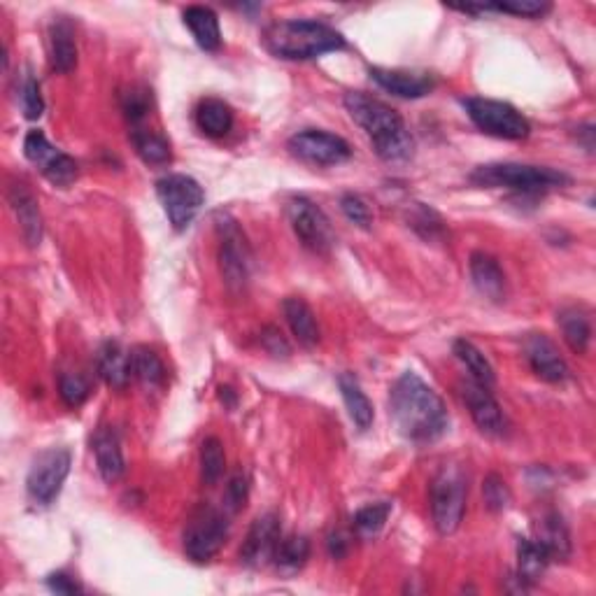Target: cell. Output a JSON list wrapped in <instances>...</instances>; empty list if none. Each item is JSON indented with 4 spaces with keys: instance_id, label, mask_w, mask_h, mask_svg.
I'll list each match as a JSON object with an SVG mask.
<instances>
[{
    "instance_id": "1",
    "label": "cell",
    "mask_w": 596,
    "mask_h": 596,
    "mask_svg": "<svg viewBox=\"0 0 596 596\" xmlns=\"http://www.w3.org/2000/svg\"><path fill=\"white\" fill-rule=\"evenodd\" d=\"M396 427L408 441L434 443L445 434L450 415L441 396L420 375L403 373L389 396Z\"/></svg>"
},
{
    "instance_id": "2",
    "label": "cell",
    "mask_w": 596,
    "mask_h": 596,
    "mask_svg": "<svg viewBox=\"0 0 596 596\" xmlns=\"http://www.w3.org/2000/svg\"><path fill=\"white\" fill-rule=\"evenodd\" d=\"M343 103L354 124H359L366 131V136L371 138L375 154L380 159L408 161L413 156L415 140L410 136L403 117L392 105L368 96L364 91H350V94H345Z\"/></svg>"
},
{
    "instance_id": "3",
    "label": "cell",
    "mask_w": 596,
    "mask_h": 596,
    "mask_svg": "<svg viewBox=\"0 0 596 596\" xmlns=\"http://www.w3.org/2000/svg\"><path fill=\"white\" fill-rule=\"evenodd\" d=\"M264 45L278 59L310 61L317 56L338 52L345 38L336 28L315 19H282L264 31Z\"/></svg>"
},
{
    "instance_id": "4",
    "label": "cell",
    "mask_w": 596,
    "mask_h": 596,
    "mask_svg": "<svg viewBox=\"0 0 596 596\" xmlns=\"http://www.w3.org/2000/svg\"><path fill=\"white\" fill-rule=\"evenodd\" d=\"M471 182L478 187H506L522 194H541V191L566 187L571 177L562 170L543 166H524V163H489L471 173Z\"/></svg>"
},
{
    "instance_id": "5",
    "label": "cell",
    "mask_w": 596,
    "mask_h": 596,
    "mask_svg": "<svg viewBox=\"0 0 596 596\" xmlns=\"http://www.w3.org/2000/svg\"><path fill=\"white\" fill-rule=\"evenodd\" d=\"M468 482L459 466H443L431 482V517L441 536H450L459 529L466 510Z\"/></svg>"
},
{
    "instance_id": "6",
    "label": "cell",
    "mask_w": 596,
    "mask_h": 596,
    "mask_svg": "<svg viewBox=\"0 0 596 596\" xmlns=\"http://www.w3.org/2000/svg\"><path fill=\"white\" fill-rule=\"evenodd\" d=\"M464 108L471 122L487 136L501 140H524L529 138L531 124L520 110L510 103L492 101V98H466Z\"/></svg>"
},
{
    "instance_id": "7",
    "label": "cell",
    "mask_w": 596,
    "mask_h": 596,
    "mask_svg": "<svg viewBox=\"0 0 596 596\" xmlns=\"http://www.w3.org/2000/svg\"><path fill=\"white\" fill-rule=\"evenodd\" d=\"M226 538H229L226 515L212 506H201L184 529V552L191 562L205 564L224 548Z\"/></svg>"
},
{
    "instance_id": "8",
    "label": "cell",
    "mask_w": 596,
    "mask_h": 596,
    "mask_svg": "<svg viewBox=\"0 0 596 596\" xmlns=\"http://www.w3.org/2000/svg\"><path fill=\"white\" fill-rule=\"evenodd\" d=\"M156 196L166 210L168 222L175 231H184L194 222L198 210L205 203V191L194 177L189 175H166L156 182Z\"/></svg>"
},
{
    "instance_id": "9",
    "label": "cell",
    "mask_w": 596,
    "mask_h": 596,
    "mask_svg": "<svg viewBox=\"0 0 596 596\" xmlns=\"http://www.w3.org/2000/svg\"><path fill=\"white\" fill-rule=\"evenodd\" d=\"M287 217L298 240L315 254H326L333 243H336L329 217L324 215L322 208H317L315 203L308 201V198H292L287 203Z\"/></svg>"
},
{
    "instance_id": "10",
    "label": "cell",
    "mask_w": 596,
    "mask_h": 596,
    "mask_svg": "<svg viewBox=\"0 0 596 596\" xmlns=\"http://www.w3.org/2000/svg\"><path fill=\"white\" fill-rule=\"evenodd\" d=\"M70 473V452L63 447H52V450L42 452L33 461L31 471L26 478V489L35 503L49 506L56 496H59L63 482Z\"/></svg>"
},
{
    "instance_id": "11",
    "label": "cell",
    "mask_w": 596,
    "mask_h": 596,
    "mask_svg": "<svg viewBox=\"0 0 596 596\" xmlns=\"http://www.w3.org/2000/svg\"><path fill=\"white\" fill-rule=\"evenodd\" d=\"M287 147L296 159L312 163V166H338L352 156V147L345 138L317 129L298 131L296 136L289 138Z\"/></svg>"
},
{
    "instance_id": "12",
    "label": "cell",
    "mask_w": 596,
    "mask_h": 596,
    "mask_svg": "<svg viewBox=\"0 0 596 596\" xmlns=\"http://www.w3.org/2000/svg\"><path fill=\"white\" fill-rule=\"evenodd\" d=\"M24 154L28 161L35 163V166L42 170V175H45L49 182L56 184V187H68V184L77 180V163L73 156L56 149L45 138V133L38 129L26 133Z\"/></svg>"
},
{
    "instance_id": "13",
    "label": "cell",
    "mask_w": 596,
    "mask_h": 596,
    "mask_svg": "<svg viewBox=\"0 0 596 596\" xmlns=\"http://www.w3.org/2000/svg\"><path fill=\"white\" fill-rule=\"evenodd\" d=\"M461 396H464V403L471 413L475 427H478L482 434L501 438L508 434V420L503 415L499 401L494 399L489 387L478 385L475 380H468L464 387H461Z\"/></svg>"
},
{
    "instance_id": "14",
    "label": "cell",
    "mask_w": 596,
    "mask_h": 596,
    "mask_svg": "<svg viewBox=\"0 0 596 596\" xmlns=\"http://www.w3.org/2000/svg\"><path fill=\"white\" fill-rule=\"evenodd\" d=\"M217 226L219 231H222V252H219V261H222L224 278L231 287H243L247 278H250V250H247L243 233H240L236 222L229 217L217 222Z\"/></svg>"
},
{
    "instance_id": "15",
    "label": "cell",
    "mask_w": 596,
    "mask_h": 596,
    "mask_svg": "<svg viewBox=\"0 0 596 596\" xmlns=\"http://www.w3.org/2000/svg\"><path fill=\"white\" fill-rule=\"evenodd\" d=\"M280 517L275 513H266L254 520L250 527V534L245 538L243 550H240V559L252 569H259L271 562L275 557L280 543Z\"/></svg>"
},
{
    "instance_id": "16",
    "label": "cell",
    "mask_w": 596,
    "mask_h": 596,
    "mask_svg": "<svg viewBox=\"0 0 596 596\" xmlns=\"http://www.w3.org/2000/svg\"><path fill=\"white\" fill-rule=\"evenodd\" d=\"M524 352H527V359L531 368H534V373L541 380L550 382V385H562V382L571 378L569 366H566L564 357L559 354L557 345L550 338L534 333L524 343Z\"/></svg>"
},
{
    "instance_id": "17",
    "label": "cell",
    "mask_w": 596,
    "mask_h": 596,
    "mask_svg": "<svg viewBox=\"0 0 596 596\" xmlns=\"http://www.w3.org/2000/svg\"><path fill=\"white\" fill-rule=\"evenodd\" d=\"M371 77L382 89L399 98H424L436 87L434 77L429 73H415V70L371 68Z\"/></svg>"
},
{
    "instance_id": "18",
    "label": "cell",
    "mask_w": 596,
    "mask_h": 596,
    "mask_svg": "<svg viewBox=\"0 0 596 596\" xmlns=\"http://www.w3.org/2000/svg\"><path fill=\"white\" fill-rule=\"evenodd\" d=\"M7 198H10V205L17 215V222L21 226V233H24V240L31 247L40 245L42 240V217L38 201L31 191L26 189V184H12L10 191H7Z\"/></svg>"
},
{
    "instance_id": "19",
    "label": "cell",
    "mask_w": 596,
    "mask_h": 596,
    "mask_svg": "<svg viewBox=\"0 0 596 596\" xmlns=\"http://www.w3.org/2000/svg\"><path fill=\"white\" fill-rule=\"evenodd\" d=\"M471 278L475 289H478L482 296L492 298V301H501V298L506 296V275H503L499 261L489 257V254H471Z\"/></svg>"
},
{
    "instance_id": "20",
    "label": "cell",
    "mask_w": 596,
    "mask_h": 596,
    "mask_svg": "<svg viewBox=\"0 0 596 596\" xmlns=\"http://www.w3.org/2000/svg\"><path fill=\"white\" fill-rule=\"evenodd\" d=\"M184 24L189 26L191 35L198 42V47L205 52H217L222 47V28H219V19L215 10L203 5H191L184 10Z\"/></svg>"
},
{
    "instance_id": "21",
    "label": "cell",
    "mask_w": 596,
    "mask_h": 596,
    "mask_svg": "<svg viewBox=\"0 0 596 596\" xmlns=\"http://www.w3.org/2000/svg\"><path fill=\"white\" fill-rule=\"evenodd\" d=\"M98 375L112 389H124L131 380V352H126L115 340H108L98 352Z\"/></svg>"
},
{
    "instance_id": "22",
    "label": "cell",
    "mask_w": 596,
    "mask_h": 596,
    "mask_svg": "<svg viewBox=\"0 0 596 596\" xmlns=\"http://www.w3.org/2000/svg\"><path fill=\"white\" fill-rule=\"evenodd\" d=\"M94 452H96V464L98 471H101V478L112 485L122 478L126 471L124 464V454L122 447H119V438L115 436V431L110 429H101L94 438Z\"/></svg>"
},
{
    "instance_id": "23",
    "label": "cell",
    "mask_w": 596,
    "mask_h": 596,
    "mask_svg": "<svg viewBox=\"0 0 596 596\" xmlns=\"http://www.w3.org/2000/svg\"><path fill=\"white\" fill-rule=\"evenodd\" d=\"M282 310H285V317H287V324L292 333L296 336L298 343L303 347H315L319 343V324H317V317L315 312L308 303L303 301V298H287L285 303H282Z\"/></svg>"
},
{
    "instance_id": "24",
    "label": "cell",
    "mask_w": 596,
    "mask_h": 596,
    "mask_svg": "<svg viewBox=\"0 0 596 596\" xmlns=\"http://www.w3.org/2000/svg\"><path fill=\"white\" fill-rule=\"evenodd\" d=\"M49 47H52V68L56 73L68 75L77 66V45L75 31L66 19H59L49 31Z\"/></svg>"
},
{
    "instance_id": "25",
    "label": "cell",
    "mask_w": 596,
    "mask_h": 596,
    "mask_svg": "<svg viewBox=\"0 0 596 596\" xmlns=\"http://www.w3.org/2000/svg\"><path fill=\"white\" fill-rule=\"evenodd\" d=\"M196 126L205 136L224 138L233 126V110L219 98H203L196 108Z\"/></svg>"
},
{
    "instance_id": "26",
    "label": "cell",
    "mask_w": 596,
    "mask_h": 596,
    "mask_svg": "<svg viewBox=\"0 0 596 596\" xmlns=\"http://www.w3.org/2000/svg\"><path fill=\"white\" fill-rule=\"evenodd\" d=\"M338 387H340V394H343V401L347 406V413H350L352 422L357 424V427L364 431L373 424V406L371 401H368V396L364 394V389H361L359 380L354 378L352 373H343L338 378Z\"/></svg>"
},
{
    "instance_id": "27",
    "label": "cell",
    "mask_w": 596,
    "mask_h": 596,
    "mask_svg": "<svg viewBox=\"0 0 596 596\" xmlns=\"http://www.w3.org/2000/svg\"><path fill=\"white\" fill-rule=\"evenodd\" d=\"M550 562L552 559L548 550H545L541 543L531 541V538H520V543H517V564H520L517 566V578H520L524 585L541 580Z\"/></svg>"
},
{
    "instance_id": "28",
    "label": "cell",
    "mask_w": 596,
    "mask_h": 596,
    "mask_svg": "<svg viewBox=\"0 0 596 596\" xmlns=\"http://www.w3.org/2000/svg\"><path fill=\"white\" fill-rule=\"evenodd\" d=\"M131 371L133 378L147 389H161L166 385V366H163L159 354L145 345L131 352Z\"/></svg>"
},
{
    "instance_id": "29",
    "label": "cell",
    "mask_w": 596,
    "mask_h": 596,
    "mask_svg": "<svg viewBox=\"0 0 596 596\" xmlns=\"http://www.w3.org/2000/svg\"><path fill=\"white\" fill-rule=\"evenodd\" d=\"M538 543L548 550L550 559H566L571 555V536L559 515H545L538 524Z\"/></svg>"
},
{
    "instance_id": "30",
    "label": "cell",
    "mask_w": 596,
    "mask_h": 596,
    "mask_svg": "<svg viewBox=\"0 0 596 596\" xmlns=\"http://www.w3.org/2000/svg\"><path fill=\"white\" fill-rule=\"evenodd\" d=\"M131 143L136 147L140 159L149 166H166L173 159L170 154L168 140L152 129H143V126H133L131 131Z\"/></svg>"
},
{
    "instance_id": "31",
    "label": "cell",
    "mask_w": 596,
    "mask_h": 596,
    "mask_svg": "<svg viewBox=\"0 0 596 596\" xmlns=\"http://www.w3.org/2000/svg\"><path fill=\"white\" fill-rule=\"evenodd\" d=\"M557 322H559V326H562L566 345H569L576 354H585L587 347H590V340H592V326H590V319H587L585 312L578 308H569V310L559 312Z\"/></svg>"
},
{
    "instance_id": "32",
    "label": "cell",
    "mask_w": 596,
    "mask_h": 596,
    "mask_svg": "<svg viewBox=\"0 0 596 596\" xmlns=\"http://www.w3.org/2000/svg\"><path fill=\"white\" fill-rule=\"evenodd\" d=\"M454 354H457V359L468 368L471 380H475L482 387H489V389L494 387V382H496L494 368L487 361L485 354H482L478 347L471 343V340L459 338L457 343H454Z\"/></svg>"
},
{
    "instance_id": "33",
    "label": "cell",
    "mask_w": 596,
    "mask_h": 596,
    "mask_svg": "<svg viewBox=\"0 0 596 596\" xmlns=\"http://www.w3.org/2000/svg\"><path fill=\"white\" fill-rule=\"evenodd\" d=\"M310 557V541L305 536H287L280 538L278 550H275L273 562L280 571L285 573H296L303 569L305 562Z\"/></svg>"
},
{
    "instance_id": "34",
    "label": "cell",
    "mask_w": 596,
    "mask_h": 596,
    "mask_svg": "<svg viewBox=\"0 0 596 596\" xmlns=\"http://www.w3.org/2000/svg\"><path fill=\"white\" fill-rule=\"evenodd\" d=\"M461 12H506L515 17L536 19L550 12L548 3H538V0H513V3H489V5H461Z\"/></svg>"
},
{
    "instance_id": "35",
    "label": "cell",
    "mask_w": 596,
    "mask_h": 596,
    "mask_svg": "<svg viewBox=\"0 0 596 596\" xmlns=\"http://www.w3.org/2000/svg\"><path fill=\"white\" fill-rule=\"evenodd\" d=\"M224 468L226 457L222 441L215 436L205 438L201 445V478L205 485H215V482H219V478L224 475Z\"/></svg>"
},
{
    "instance_id": "36",
    "label": "cell",
    "mask_w": 596,
    "mask_h": 596,
    "mask_svg": "<svg viewBox=\"0 0 596 596\" xmlns=\"http://www.w3.org/2000/svg\"><path fill=\"white\" fill-rule=\"evenodd\" d=\"M389 513H392V503H373V506L361 508L359 513L354 515V529L364 538L378 536L382 527L387 524Z\"/></svg>"
},
{
    "instance_id": "37",
    "label": "cell",
    "mask_w": 596,
    "mask_h": 596,
    "mask_svg": "<svg viewBox=\"0 0 596 596\" xmlns=\"http://www.w3.org/2000/svg\"><path fill=\"white\" fill-rule=\"evenodd\" d=\"M59 394L66 406L80 408L82 403L89 399L91 385H89V380L80 373H66V375H61V380H59Z\"/></svg>"
},
{
    "instance_id": "38",
    "label": "cell",
    "mask_w": 596,
    "mask_h": 596,
    "mask_svg": "<svg viewBox=\"0 0 596 596\" xmlns=\"http://www.w3.org/2000/svg\"><path fill=\"white\" fill-rule=\"evenodd\" d=\"M482 494H485V503L492 513H503L510 506V489L506 485V480L501 478L499 473H489L485 482H482Z\"/></svg>"
},
{
    "instance_id": "39",
    "label": "cell",
    "mask_w": 596,
    "mask_h": 596,
    "mask_svg": "<svg viewBox=\"0 0 596 596\" xmlns=\"http://www.w3.org/2000/svg\"><path fill=\"white\" fill-rule=\"evenodd\" d=\"M410 222H413L410 226H413V229L427 240H436L445 233L443 219L438 217L434 210L427 208V205H422V203H417V210H415V215L410 217Z\"/></svg>"
},
{
    "instance_id": "40",
    "label": "cell",
    "mask_w": 596,
    "mask_h": 596,
    "mask_svg": "<svg viewBox=\"0 0 596 596\" xmlns=\"http://www.w3.org/2000/svg\"><path fill=\"white\" fill-rule=\"evenodd\" d=\"M340 210H343V215L350 219L352 224L361 226V229H368L373 222L371 208H368L364 198L357 194H345L343 198H340Z\"/></svg>"
},
{
    "instance_id": "41",
    "label": "cell",
    "mask_w": 596,
    "mask_h": 596,
    "mask_svg": "<svg viewBox=\"0 0 596 596\" xmlns=\"http://www.w3.org/2000/svg\"><path fill=\"white\" fill-rule=\"evenodd\" d=\"M21 108H24L26 119H38L45 112V101H42L40 84L35 77L28 75L24 80V87H21Z\"/></svg>"
},
{
    "instance_id": "42",
    "label": "cell",
    "mask_w": 596,
    "mask_h": 596,
    "mask_svg": "<svg viewBox=\"0 0 596 596\" xmlns=\"http://www.w3.org/2000/svg\"><path fill=\"white\" fill-rule=\"evenodd\" d=\"M247 494H250V482H247V475L243 471H238L226 485V494H224V508L229 513H238L240 508L245 506Z\"/></svg>"
},
{
    "instance_id": "43",
    "label": "cell",
    "mask_w": 596,
    "mask_h": 596,
    "mask_svg": "<svg viewBox=\"0 0 596 596\" xmlns=\"http://www.w3.org/2000/svg\"><path fill=\"white\" fill-rule=\"evenodd\" d=\"M47 585L52 592H59V594H77L82 592V587L75 583L73 578L66 576V573H52V576L47 578Z\"/></svg>"
},
{
    "instance_id": "44",
    "label": "cell",
    "mask_w": 596,
    "mask_h": 596,
    "mask_svg": "<svg viewBox=\"0 0 596 596\" xmlns=\"http://www.w3.org/2000/svg\"><path fill=\"white\" fill-rule=\"evenodd\" d=\"M264 343L268 345V350H271L273 354H289V345L285 343V338H282V333L275 329V326H268V329L264 331Z\"/></svg>"
},
{
    "instance_id": "45",
    "label": "cell",
    "mask_w": 596,
    "mask_h": 596,
    "mask_svg": "<svg viewBox=\"0 0 596 596\" xmlns=\"http://www.w3.org/2000/svg\"><path fill=\"white\" fill-rule=\"evenodd\" d=\"M329 552H331V557H336V559L345 557L347 541H345L343 534H331L329 536Z\"/></svg>"
}]
</instances>
